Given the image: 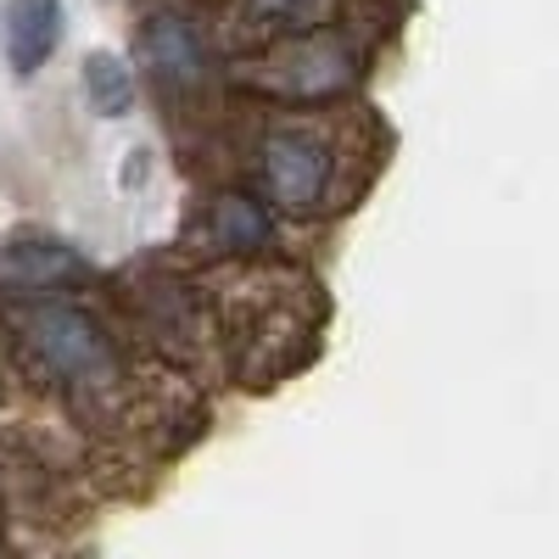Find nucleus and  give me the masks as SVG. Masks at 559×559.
I'll use <instances>...</instances> for the list:
<instances>
[{
    "mask_svg": "<svg viewBox=\"0 0 559 559\" xmlns=\"http://www.w3.org/2000/svg\"><path fill=\"white\" fill-rule=\"evenodd\" d=\"M146 62L163 84L174 90H197L207 79V45L197 34L191 17H179V12H157L146 23Z\"/></svg>",
    "mask_w": 559,
    "mask_h": 559,
    "instance_id": "5",
    "label": "nucleus"
},
{
    "mask_svg": "<svg viewBox=\"0 0 559 559\" xmlns=\"http://www.w3.org/2000/svg\"><path fill=\"white\" fill-rule=\"evenodd\" d=\"M84 263L68 252V247H51V241H17L0 263V274L17 280V286H51V280H73Z\"/></svg>",
    "mask_w": 559,
    "mask_h": 559,
    "instance_id": "7",
    "label": "nucleus"
},
{
    "mask_svg": "<svg viewBox=\"0 0 559 559\" xmlns=\"http://www.w3.org/2000/svg\"><path fill=\"white\" fill-rule=\"evenodd\" d=\"M252 7V17H263V23H292V17H302L313 0H247Z\"/></svg>",
    "mask_w": 559,
    "mask_h": 559,
    "instance_id": "9",
    "label": "nucleus"
},
{
    "mask_svg": "<svg viewBox=\"0 0 559 559\" xmlns=\"http://www.w3.org/2000/svg\"><path fill=\"white\" fill-rule=\"evenodd\" d=\"M0 45L17 79L39 73L62 45V0H7L0 12Z\"/></svg>",
    "mask_w": 559,
    "mask_h": 559,
    "instance_id": "3",
    "label": "nucleus"
},
{
    "mask_svg": "<svg viewBox=\"0 0 559 559\" xmlns=\"http://www.w3.org/2000/svg\"><path fill=\"white\" fill-rule=\"evenodd\" d=\"M263 185L286 213H313L331 191V152L302 129H280L263 140Z\"/></svg>",
    "mask_w": 559,
    "mask_h": 559,
    "instance_id": "2",
    "label": "nucleus"
},
{
    "mask_svg": "<svg viewBox=\"0 0 559 559\" xmlns=\"http://www.w3.org/2000/svg\"><path fill=\"white\" fill-rule=\"evenodd\" d=\"M207 236H213V252L247 258V252H258V247L274 241V224H269V213H263L252 197H213V207H207Z\"/></svg>",
    "mask_w": 559,
    "mask_h": 559,
    "instance_id": "6",
    "label": "nucleus"
},
{
    "mask_svg": "<svg viewBox=\"0 0 559 559\" xmlns=\"http://www.w3.org/2000/svg\"><path fill=\"white\" fill-rule=\"evenodd\" d=\"M353 79V57L336 34H308L274 62V84L286 96H331Z\"/></svg>",
    "mask_w": 559,
    "mask_h": 559,
    "instance_id": "4",
    "label": "nucleus"
},
{
    "mask_svg": "<svg viewBox=\"0 0 559 559\" xmlns=\"http://www.w3.org/2000/svg\"><path fill=\"white\" fill-rule=\"evenodd\" d=\"M23 331H28L39 358L51 364L62 381L90 386V381L112 376V347H107V336L79 308H68V302H34V308H23Z\"/></svg>",
    "mask_w": 559,
    "mask_h": 559,
    "instance_id": "1",
    "label": "nucleus"
},
{
    "mask_svg": "<svg viewBox=\"0 0 559 559\" xmlns=\"http://www.w3.org/2000/svg\"><path fill=\"white\" fill-rule=\"evenodd\" d=\"M84 96H90V107H96L102 118H123L134 107V79H129L123 57L90 51L84 57Z\"/></svg>",
    "mask_w": 559,
    "mask_h": 559,
    "instance_id": "8",
    "label": "nucleus"
}]
</instances>
